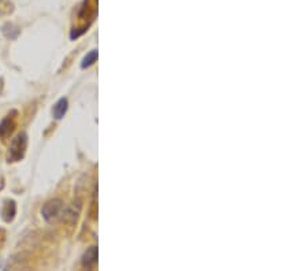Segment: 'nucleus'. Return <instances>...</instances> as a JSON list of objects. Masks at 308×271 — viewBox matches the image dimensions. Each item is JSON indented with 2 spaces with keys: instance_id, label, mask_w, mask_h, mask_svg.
Instances as JSON below:
<instances>
[{
  "instance_id": "1",
  "label": "nucleus",
  "mask_w": 308,
  "mask_h": 271,
  "mask_svg": "<svg viewBox=\"0 0 308 271\" xmlns=\"http://www.w3.org/2000/svg\"><path fill=\"white\" fill-rule=\"evenodd\" d=\"M26 147H28V136H26V133H19L11 141L10 150H8V162L21 160L25 156Z\"/></svg>"
},
{
  "instance_id": "2",
  "label": "nucleus",
  "mask_w": 308,
  "mask_h": 271,
  "mask_svg": "<svg viewBox=\"0 0 308 271\" xmlns=\"http://www.w3.org/2000/svg\"><path fill=\"white\" fill-rule=\"evenodd\" d=\"M62 210H63V202L59 199H54V200H49L44 204L41 214H43V218L46 219L47 222L54 223L61 218Z\"/></svg>"
},
{
  "instance_id": "3",
  "label": "nucleus",
  "mask_w": 308,
  "mask_h": 271,
  "mask_svg": "<svg viewBox=\"0 0 308 271\" xmlns=\"http://www.w3.org/2000/svg\"><path fill=\"white\" fill-rule=\"evenodd\" d=\"M16 114V111H13V113L8 114L7 117L1 120V123H0V137L6 138L7 136L13 133V130L16 128V117H14Z\"/></svg>"
},
{
  "instance_id": "4",
  "label": "nucleus",
  "mask_w": 308,
  "mask_h": 271,
  "mask_svg": "<svg viewBox=\"0 0 308 271\" xmlns=\"http://www.w3.org/2000/svg\"><path fill=\"white\" fill-rule=\"evenodd\" d=\"M97 263V248L96 247H92L89 248L84 254V257H82V266L86 267V269H93Z\"/></svg>"
},
{
  "instance_id": "5",
  "label": "nucleus",
  "mask_w": 308,
  "mask_h": 271,
  "mask_svg": "<svg viewBox=\"0 0 308 271\" xmlns=\"http://www.w3.org/2000/svg\"><path fill=\"white\" fill-rule=\"evenodd\" d=\"M67 108H69V102L66 98L59 99L56 102V104L54 105V110H52V114L56 119H62L65 117V114L67 113Z\"/></svg>"
},
{
  "instance_id": "6",
  "label": "nucleus",
  "mask_w": 308,
  "mask_h": 271,
  "mask_svg": "<svg viewBox=\"0 0 308 271\" xmlns=\"http://www.w3.org/2000/svg\"><path fill=\"white\" fill-rule=\"evenodd\" d=\"M16 202H14V200H7V202L4 203L3 211H1V214H3V219H4L6 222H11V220L14 219V217H16Z\"/></svg>"
},
{
  "instance_id": "7",
  "label": "nucleus",
  "mask_w": 308,
  "mask_h": 271,
  "mask_svg": "<svg viewBox=\"0 0 308 271\" xmlns=\"http://www.w3.org/2000/svg\"><path fill=\"white\" fill-rule=\"evenodd\" d=\"M96 59H97V51H96V50H93V51H91V52L88 53L84 59H82L81 68H89V66H92L93 63L96 62Z\"/></svg>"
}]
</instances>
